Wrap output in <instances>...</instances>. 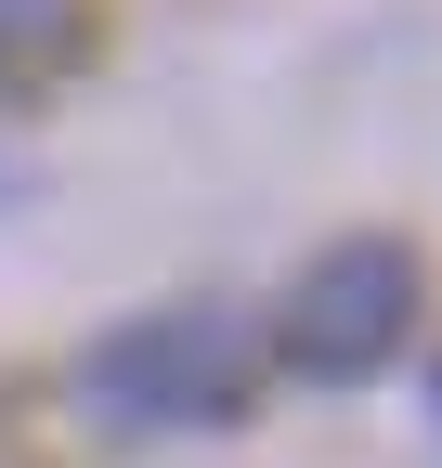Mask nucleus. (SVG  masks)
Masks as SVG:
<instances>
[{
	"label": "nucleus",
	"instance_id": "3",
	"mask_svg": "<svg viewBox=\"0 0 442 468\" xmlns=\"http://www.w3.org/2000/svg\"><path fill=\"white\" fill-rule=\"evenodd\" d=\"M91 66V0H0V91H52Z\"/></svg>",
	"mask_w": 442,
	"mask_h": 468
},
{
	"label": "nucleus",
	"instance_id": "4",
	"mask_svg": "<svg viewBox=\"0 0 442 468\" xmlns=\"http://www.w3.org/2000/svg\"><path fill=\"white\" fill-rule=\"evenodd\" d=\"M429 417H442V365H429Z\"/></svg>",
	"mask_w": 442,
	"mask_h": 468
},
{
	"label": "nucleus",
	"instance_id": "1",
	"mask_svg": "<svg viewBox=\"0 0 442 468\" xmlns=\"http://www.w3.org/2000/svg\"><path fill=\"white\" fill-rule=\"evenodd\" d=\"M247 378H260V351L221 300H156L79 351V403L104 430H235Z\"/></svg>",
	"mask_w": 442,
	"mask_h": 468
},
{
	"label": "nucleus",
	"instance_id": "2",
	"mask_svg": "<svg viewBox=\"0 0 442 468\" xmlns=\"http://www.w3.org/2000/svg\"><path fill=\"white\" fill-rule=\"evenodd\" d=\"M404 338H416V248L404 234H339L325 261H300L287 313H273V351H287L312 390L377 378Z\"/></svg>",
	"mask_w": 442,
	"mask_h": 468
},
{
	"label": "nucleus",
	"instance_id": "5",
	"mask_svg": "<svg viewBox=\"0 0 442 468\" xmlns=\"http://www.w3.org/2000/svg\"><path fill=\"white\" fill-rule=\"evenodd\" d=\"M14 183H26V169H0V196H14Z\"/></svg>",
	"mask_w": 442,
	"mask_h": 468
}]
</instances>
